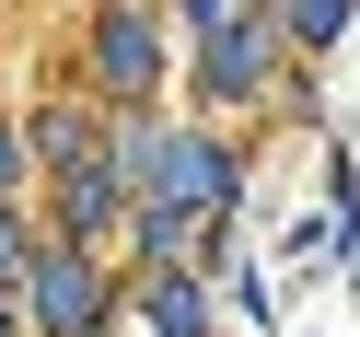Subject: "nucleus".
Instances as JSON below:
<instances>
[{"label":"nucleus","mask_w":360,"mask_h":337,"mask_svg":"<svg viewBox=\"0 0 360 337\" xmlns=\"http://www.w3.org/2000/svg\"><path fill=\"white\" fill-rule=\"evenodd\" d=\"M256 82H267V35H244V24H221V35H210V94H221V105H244V94H256Z\"/></svg>","instance_id":"2"},{"label":"nucleus","mask_w":360,"mask_h":337,"mask_svg":"<svg viewBox=\"0 0 360 337\" xmlns=\"http://www.w3.org/2000/svg\"><path fill=\"white\" fill-rule=\"evenodd\" d=\"M35 314H47L58 337H94V314H105V279H94V256H82V244L35 256Z\"/></svg>","instance_id":"1"},{"label":"nucleus","mask_w":360,"mask_h":337,"mask_svg":"<svg viewBox=\"0 0 360 337\" xmlns=\"http://www.w3.org/2000/svg\"><path fill=\"white\" fill-rule=\"evenodd\" d=\"M94 58H105V94H151V24H140V12H117Z\"/></svg>","instance_id":"3"},{"label":"nucleus","mask_w":360,"mask_h":337,"mask_svg":"<svg viewBox=\"0 0 360 337\" xmlns=\"http://www.w3.org/2000/svg\"><path fill=\"white\" fill-rule=\"evenodd\" d=\"M337 12H349V0H302V12H290V35H302V47H326V35H337Z\"/></svg>","instance_id":"5"},{"label":"nucleus","mask_w":360,"mask_h":337,"mask_svg":"<svg viewBox=\"0 0 360 337\" xmlns=\"http://www.w3.org/2000/svg\"><path fill=\"white\" fill-rule=\"evenodd\" d=\"M12 186H24V151H12V128H0V198H12Z\"/></svg>","instance_id":"6"},{"label":"nucleus","mask_w":360,"mask_h":337,"mask_svg":"<svg viewBox=\"0 0 360 337\" xmlns=\"http://www.w3.org/2000/svg\"><path fill=\"white\" fill-rule=\"evenodd\" d=\"M12 326H24V314H12V303H0V337H12Z\"/></svg>","instance_id":"7"},{"label":"nucleus","mask_w":360,"mask_h":337,"mask_svg":"<svg viewBox=\"0 0 360 337\" xmlns=\"http://www.w3.org/2000/svg\"><path fill=\"white\" fill-rule=\"evenodd\" d=\"M151 326H163V337H198V291L163 279V291H151Z\"/></svg>","instance_id":"4"}]
</instances>
